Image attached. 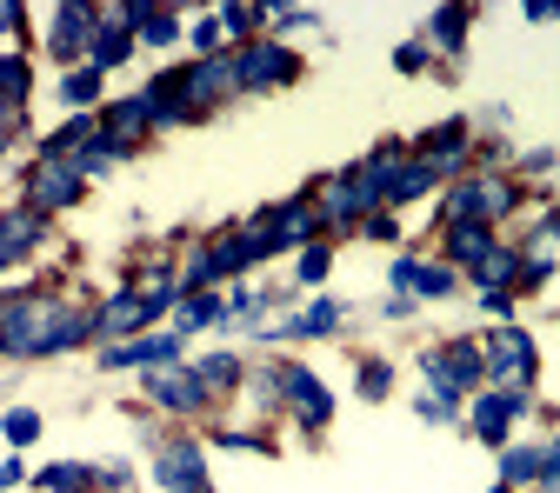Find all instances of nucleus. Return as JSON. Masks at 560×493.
Instances as JSON below:
<instances>
[{"mask_svg":"<svg viewBox=\"0 0 560 493\" xmlns=\"http://www.w3.org/2000/svg\"><path fill=\"white\" fill-rule=\"evenodd\" d=\"M280 407H288L307 434H320L327 420H334V394H327V380H320L314 367H301V361H280Z\"/></svg>","mask_w":560,"mask_h":493,"instance_id":"5","label":"nucleus"},{"mask_svg":"<svg viewBox=\"0 0 560 493\" xmlns=\"http://www.w3.org/2000/svg\"><path fill=\"white\" fill-rule=\"evenodd\" d=\"M514 273H521V254H514V247H494L480 267H467L474 287H508V294H514Z\"/></svg>","mask_w":560,"mask_h":493,"instance_id":"29","label":"nucleus"},{"mask_svg":"<svg viewBox=\"0 0 560 493\" xmlns=\"http://www.w3.org/2000/svg\"><path fill=\"white\" fill-rule=\"evenodd\" d=\"M101 367L107 374H127V367H180V333H140V340H120V347H101Z\"/></svg>","mask_w":560,"mask_h":493,"instance_id":"12","label":"nucleus"},{"mask_svg":"<svg viewBox=\"0 0 560 493\" xmlns=\"http://www.w3.org/2000/svg\"><path fill=\"white\" fill-rule=\"evenodd\" d=\"M467 8H441L434 21H428V34H420V40H428V47H441V54H460L467 47Z\"/></svg>","mask_w":560,"mask_h":493,"instance_id":"28","label":"nucleus"},{"mask_svg":"<svg viewBox=\"0 0 560 493\" xmlns=\"http://www.w3.org/2000/svg\"><path fill=\"white\" fill-rule=\"evenodd\" d=\"M101 81L107 74H94V67H67V74H60V101L74 114H88V107H101Z\"/></svg>","mask_w":560,"mask_h":493,"instance_id":"30","label":"nucleus"},{"mask_svg":"<svg viewBox=\"0 0 560 493\" xmlns=\"http://www.w3.org/2000/svg\"><path fill=\"white\" fill-rule=\"evenodd\" d=\"M288 81H301V54L288 40L234 47V94H267V87H288Z\"/></svg>","mask_w":560,"mask_h":493,"instance_id":"3","label":"nucleus"},{"mask_svg":"<svg viewBox=\"0 0 560 493\" xmlns=\"http://www.w3.org/2000/svg\"><path fill=\"white\" fill-rule=\"evenodd\" d=\"M228 94H234V54H207V60H187V67H180V101H187V120L214 114Z\"/></svg>","mask_w":560,"mask_h":493,"instance_id":"6","label":"nucleus"},{"mask_svg":"<svg viewBox=\"0 0 560 493\" xmlns=\"http://www.w3.org/2000/svg\"><path fill=\"white\" fill-rule=\"evenodd\" d=\"M154 480L167 493H214V486H207V454L194 441H161L154 447Z\"/></svg>","mask_w":560,"mask_h":493,"instance_id":"11","label":"nucleus"},{"mask_svg":"<svg viewBox=\"0 0 560 493\" xmlns=\"http://www.w3.org/2000/svg\"><path fill=\"white\" fill-rule=\"evenodd\" d=\"M34 94V74H27V60L21 54H0V101H8V107H21Z\"/></svg>","mask_w":560,"mask_h":493,"instance_id":"32","label":"nucleus"},{"mask_svg":"<svg viewBox=\"0 0 560 493\" xmlns=\"http://www.w3.org/2000/svg\"><path fill=\"white\" fill-rule=\"evenodd\" d=\"M534 407V394H514V387H487V394H474V407H467V427H474V441L480 447H508V427Z\"/></svg>","mask_w":560,"mask_h":493,"instance_id":"7","label":"nucleus"},{"mask_svg":"<svg viewBox=\"0 0 560 493\" xmlns=\"http://www.w3.org/2000/svg\"><path fill=\"white\" fill-rule=\"evenodd\" d=\"M354 387H361V400H387L394 394V367L387 361H361V380Z\"/></svg>","mask_w":560,"mask_h":493,"instance_id":"36","label":"nucleus"},{"mask_svg":"<svg viewBox=\"0 0 560 493\" xmlns=\"http://www.w3.org/2000/svg\"><path fill=\"white\" fill-rule=\"evenodd\" d=\"M540 480V447H501V486H534Z\"/></svg>","mask_w":560,"mask_h":493,"instance_id":"31","label":"nucleus"},{"mask_svg":"<svg viewBox=\"0 0 560 493\" xmlns=\"http://www.w3.org/2000/svg\"><path fill=\"white\" fill-rule=\"evenodd\" d=\"M514 207H521V187H514L508 174H467V180H454L447 200H441V227H454V221L501 227Z\"/></svg>","mask_w":560,"mask_h":493,"instance_id":"1","label":"nucleus"},{"mask_svg":"<svg viewBox=\"0 0 560 493\" xmlns=\"http://www.w3.org/2000/svg\"><path fill=\"white\" fill-rule=\"evenodd\" d=\"M94 480H101V493H127L133 486V467L127 460H107V467H94Z\"/></svg>","mask_w":560,"mask_h":493,"instance_id":"44","label":"nucleus"},{"mask_svg":"<svg viewBox=\"0 0 560 493\" xmlns=\"http://www.w3.org/2000/svg\"><path fill=\"white\" fill-rule=\"evenodd\" d=\"M133 40H140V47H174V40H180V21L154 8L148 21H140V27H133Z\"/></svg>","mask_w":560,"mask_h":493,"instance_id":"35","label":"nucleus"},{"mask_svg":"<svg viewBox=\"0 0 560 493\" xmlns=\"http://www.w3.org/2000/svg\"><path fill=\"white\" fill-rule=\"evenodd\" d=\"M553 280V254H521V273H514V294H540Z\"/></svg>","mask_w":560,"mask_h":493,"instance_id":"34","label":"nucleus"},{"mask_svg":"<svg viewBox=\"0 0 560 493\" xmlns=\"http://www.w3.org/2000/svg\"><path fill=\"white\" fill-rule=\"evenodd\" d=\"M327 267H334V247L327 240H314V247H301V280H307V287H320V280H327Z\"/></svg>","mask_w":560,"mask_h":493,"instance_id":"38","label":"nucleus"},{"mask_svg":"<svg viewBox=\"0 0 560 493\" xmlns=\"http://www.w3.org/2000/svg\"><path fill=\"white\" fill-rule=\"evenodd\" d=\"M180 320H174V333L187 340V333H200V327H228V301L221 294H194V301H180L174 307Z\"/></svg>","mask_w":560,"mask_h":493,"instance_id":"26","label":"nucleus"},{"mask_svg":"<svg viewBox=\"0 0 560 493\" xmlns=\"http://www.w3.org/2000/svg\"><path fill=\"white\" fill-rule=\"evenodd\" d=\"M553 167H560L553 148H527V154H521V174H553Z\"/></svg>","mask_w":560,"mask_h":493,"instance_id":"47","label":"nucleus"},{"mask_svg":"<svg viewBox=\"0 0 560 493\" xmlns=\"http://www.w3.org/2000/svg\"><path fill=\"white\" fill-rule=\"evenodd\" d=\"M214 447H228V454H273V441L247 434V427H214Z\"/></svg>","mask_w":560,"mask_h":493,"instance_id":"37","label":"nucleus"},{"mask_svg":"<svg viewBox=\"0 0 560 493\" xmlns=\"http://www.w3.org/2000/svg\"><path fill=\"white\" fill-rule=\"evenodd\" d=\"M187 40H194V60H207V54H221V40H228V34H221V14H200Z\"/></svg>","mask_w":560,"mask_h":493,"instance_id":"39","label":"nucleus"},{"mask_svg":"<svg viewBox=\"0 0 560 493\" xmlns=\"http://www.w3.org/2000/svg\"><path fill=\"white\" fill-rule=\"evenodd\" d=\"M34 240H47V214H34V207H14V214H0V273L21 267Z\"/></svg>","mask_w":560,"mask_h":493,"instance_id":"17","label":"nucleus"},{"mask_svg":"<svg viewBox=\"0 0 560 493\" xmlns=\"http://www.w3.org/2000/svg\"><path fill=\"white\" fill-rule=\"evenodd\" d=\"M428 387H434V394H454V400L480 394V387H487V354H480V340H447V347H434V354H428Z\"/></svg>","mask_w":560,"mask_h":493,"instance_id":"4","label":"nucleus"},{"mask_svg":"<svg viewBox=\"0 0 560 493\" xmlns=\"http://www.w3.org/2000/svg\"><path fill=\"white\" fill-rule=\"evenodd\" d=\"M534 486H540V493H560V434L540 447V480H534Z\"/></svg>","mask_w":560,"mask_h":493,"instance_id":"42","label":"nucleus"},{"mask_svg":"<svg viewBox=\"0 0 560 493\" xmlns=\"http://www.w3.org/2000/svg\"><path fill=\"white\" fill-rule=\"evenodd\" d=\"M361 234H368V240H381V247H394V240H400V221H394V214H368V221H361Z\"/></svg>","mask_w":560,"mask_h":493,"instance_id":"46","label":"nucleus"},{"mask_svg":"<svg viewBox=\"0 0 560 493\" xmlns=\"http://www.w3.org/2000/svg\"><path fill=\"white\" fill-rule=\"evenodd\" d=\"M381 314H387V320H407V314H413V294H387V307H381Z\"/></svg>","mask_w":560,"mask_h":493,"instance_id":"49","label":"nucleus"},{"mask_svg":"<svg viewBox=\"0 0 560 493\" xmlns=\"http://www.w3.org/2000/svg\"><path fill=\"white\" fill-rule=\"evenodd\" d=\"M34 486H40V493H101V480H94L88 460H54V467L34 473Z\"/></svg>","mask_w":560,"mask_h":493,"instance_id":"24","label":"nucleus"},{"mask_svg":"<svg viewBox=\"0 0 560 493\" xmlns=\"http://www.w3.org/2000/svg\"><path fill=\"white\" fill-rule=\"evenodd\" d=\"M81 174H74V161H34L27 167V207L34 214H60V207H74L81 200Z\"/></svg>","mask_w":560,"mask_h":493,"instance_id":"10","label":"nucleus"},{"mask_svg":"<svg viewBox=\"0 0 560 493\" xmlns=\"http://www.w3.org/2000/svg\"><path fill=\"white\" fill-rule=\"evenodd\" d=\"M480 307L494 314L501 327H514V294H508V287H480Z\"/></svg>","mask_w":560,"mask_h":493,"instance_id":"45","label":"nucleus"},{"mask_svg":"<svg viewBox=\"0 0 560 493\" xmlns=\"http://www.w3.org/2000/svg\"><path fill=\"white\" fill-rule=\"evenodd\" d=\"M254 227H267L273 254H288V247H314V240L327 234L314 193H301V200H288V207H267V214H254Z\"/></svg>","mask_w":560,"mask_h":493,"instance_id":"8","label":"nucleus"},{"mask_svg":"<svg viewBox=\"0 0 560 493\" xmlns=\"http://www.w3.org/2000/svg\"><path fill=\"white\" fill-rule=\"evenodd\" d=\"M254 27H267V14H254V8H221V34H234V40H247Z\"/></svg>","mask_w":560,"mask_h":493,"instance_id":"41","label":"nucleus"},{"mask_svg":"<svg viewBox=\"0 0 560 493\" xmlns=\"http://www.w3.org/2000/svg\"><path fill=\"white\" fill-rule=\"evenodd\" d=\"M340 320H347V307H340V301H314L301 320L267 327V340H327V333H340Z\"/></svg>","mask_w":560,"mask_h":493,"instance_id":"21","label":"nucleus"},{"mask_svg":"<svg viewBox=\"0 0 560 493\" xmlns=\"http://www.w3.org/2000/svg\"><path fill=\"white\" fill-rule=\"evenodd\" d=\"M480 354H487V380H494V387L527 394L540 380V347H534L527 327H494V333L480 340Z\"/></svg>","mask_w":560,"mask_h":493,"instance_id":"2","label":"nucleus"},{"mask_svg":"<svg viewBox=\"0 0 560 493\" xmlns=\"http://www.w3.org/2000/svg\"><path fill=\"white\" fill-rule=\"evenodd\" d=\"M221 280H234V273H228V254H221V240H207V247H194V254L180 260V301L214 294Z\"/></svg>","mask_w":560,"mask_h":493,"instance_id":"18","label":"nucleus"},{"mask_svg":"<svg viewBox=\"0 0 560 493\" xmlns=\"http://www.w3.org/2000/svg\"><path fill=\"white\" fill-rule=\"evenodd\" d=\"M441 247H447V260L480 267V260L494 254L501 240H494V227H480V221H454V227H441Z\"/></svg>","mask_w":560,"mask_h":493,"instance_id":"19","label":"nucleus"},{"mask_svg":"<svg viewBox=\"0 0 560 493\" xmlns=\"http://www.w3.org/2000/svg\"><path fill=\"white\" fill-rule=\"evenodd\" d=\"M0 307H8V294H0Z\"/></svg>","mask_w":560,"mask_h":493,"instance_id":"54","label":"nucleus"},{"mask_svg":"<svg viewBox=\"0 0 560 493\" xmlns=\"http://www.w3.org/2000/svg\"><path fill=\"white\" fill-rule=\"evenodd\" d=\"M394 67H400V74H428V40H400Z\"/></svg>","mask_w":560,"mask_h":493,"instance_id":"43","label":"nucleus"},{"mask_svg":"<svg viewBox=\"0 0 560 493\" xmlns=\"http://www.w3.org/2000/svg\"><path fill=\"white\" fill-rule=\"evenodd\" d=\"M194 380L207 387V400H214V394H234V387L247 380V367H241V354H207V361L194 367Z\"/></svg>","mask_w":560,"mask_h":493,"instance_id":"27","label":"nucleus"},{"mask_svg":"<svg viewBox=\"0 0 560 493\" xmlns=\"http://www.w3.org/2000/svg\"><path fill=\"white\" fill-rule=\"evenodd\" d=\"M127 154H133V148H127V140H114V133H94V140H88V148L74 154V174H81V180H94V174H107V167H120Z\"/></svg>","mask_w":560,"mask_h":493,"instance_id":"25","label":"nucleus"},{"mask_svg":"<svg viewBox=\"0 0 560 493\" xmlns=\"http://www.w3.org/2000/svg\"><path fill=\"white\" fill-rule=\"evenodd\" d=\"M14 27H21V8H14V0H8V8H0V40H8Z\"/></svg>","mask_w":560,"mask_h":493,"instance_id":"50","label":"nucleus"},{"mask_svg":"<svg viewBox=\"0 0 560 493\" xmlns=\"http://www.w3.org/2000/svg\"><path fill=\"white\" fill-rule=\"evenodd\" d=\"M413 413H420V420H434V427H441V420H454V413H460V400H454V394H434V387H428V394L413 400Z\"/></svg>","mask_w":560,"mask_h":493,"instance_id":"40","label":"nucleus"},{"mask_svg":"<svg viewBox=\"0 0 560 493\" xmlns=\"http://www.w3.org/2000/svg\"><path fill=\"white\" fill-rule=\"evenodd\" d=\"M0 434H8L14 454L34 447V441H40V413H34V407H8V413H0Z\"/></svg>","mask_w":560,"mask_h":493,"instance_id":"33","label":"nucleus"},{"mask_svg":"<svg viewBox=\"0 0 560 493\" xmlns=\"http://www.w3.org/2000/svg\"><path fill=\"white\" fill-rule=\"evenodd\" d=\"M133 54H140L133 27H127L120 14H101V27H94V47H88V67H94V74H114V67H127Z\"/></svg>","mask_w":560,"mask_h":493,"instance_id":"16","label":"nucleus"},{"mask_svg":"<svg viewBox=\"0 0 560 493\" xmlns=\"http://www.w3.org/2000/svg\"><path fill=\"white\" fill-rule=\"evenodd\" d=\"M140 394H148L161 413H200L207 407V387L194 380V367H154V374H140Z\"/></svg>","mask_w":560,"mask_h":493,"instance_id":"14","label":"nucleus"},{"mask_svg":"<svg viewBox=\"0 0 560 493\" xmlns=\"http://www.w3.org/2000/svg\"><path fill=\"white\" fill-rule=\"evenodd\" d=\"M34 473H27V460L21 454H8V460H0V493H8V486H27Z\"/></svg>","mask_w":560,"mask_h":493,"instance_id":"48","label":"nucleus"},{"mask_svg":"<svg viewBox=\"0 0 560 493\" xmlns=\"http://www.w3.org/2000/svg\"><path fill=\"white\" fill-rule=\"evenodd\" d=\"M94 133H101V114H67V120L40 140V161H74Z\"/></svg>","mask_w":560,"mask_h":493,"instance_id":"20","label":"nucleus"},{"mask_svg":"<svg viewBox=\"0 0 560 493\" xmlns=\"http://www.w3.org/2000/svg\"><path fill=\"white\" fill-rule=\"evenodd\" d=\"M487 493H521V486H487Z\"/></svg>","mask_w":560,"mask_h":493,"instance_id":"53","label":"nucleus"},{"mask_svg":"<svg viewBox=\"0 0 560 493\" xmlns=\"http://www.w3.org/2000/svg\"><path fill=\"white\" fill-rule=\"evenodd\" d=\"M94 27H101V14H94V8H81V0H60V14L47 21V54L60 60V74H67V67H88Z\"/></svg>","mask_w":560,"mask_h":493,"instance_id":"9","label":"nucleus"},{"mask_svg":"<svg viewBox=\"0 0 560 493\" xmlns=\"http://www.w3.org/2000/svg\"><path fill=\"white\" fill-rule=\"evenodd\" d=\"M0 127H14V107H8V101H0Z\"/></svg>","mask_w":560,"mask_h":493,"instance_id":"51","label":"nucleus"},{"mask_svg":"<svg viewBox=\"0 0 560 493\" xmlns=\"http://www.w3.org/2000/svg\"><path fill=\"white\" fill-rule=\"evenodd\" d=\"M148 127H154V107H148V94H127V101H114V107L101 114V133L127 140V148H133V140L148 133Z\"/></svg>","mask_w":560,"mask_h":493,"instance_id":"23","label":"nucleus"},{"mask_svg":"<svg viewBox=\"0 0 560 493\" xmlns=\"http://www.w3.org/2000/svg\"><path fill=\"white\" fill-rule=\"evenodd\" d=\"M154 320V307L140 301L133 287H120V294H107L101 307H94V340H107V347H120V340H140V327Z\"/></svg>","mask_w":560,"mask_h":493,"instance_id":"13","label":"nucleus"},{"mask_svg":"<svg viewBox=\"0 0 560 493\" xmlns=\"http://www.w3.org/2000/svg\"><path fill=\"white\" fill-rule=\"evenodd\" d=\"M8 140H14V127H0V154H8Z\"/></svg>","mask_w":560,"mask_h":493,"instance_id":"52","label":"nucleus"},{"mask_svg":"<svg viewBox=\"0 0 560 493\" xmlns=\"http://www.w3.org/2000/svg\"><path fill=\"white\" fill-rule=\"evenodd\" d=\"M441 180H447V174H441L434 161H413V154H407V161L394 167V180H387V207H407V200H420V193H434Z\"/></svg>","mask_w":560,"mask_h":493,"instance_id":"22","label":"nucleus"},{"mask_svg":"<svg viewBox=\"0 0 560 493\" xmlns=\"http://www.w3.org/2000/svg\"><path fill=\"white\" fill-rule=\"evenodd\" d=\"M387 273H394V287L413 294V301H447V294L460 287V273H454V267H441V260H413V254H400Z\"/></svg>","mask_w":560,"mask_h":493,"instance_id":"15","label":"nucleus"}]
</instances>
